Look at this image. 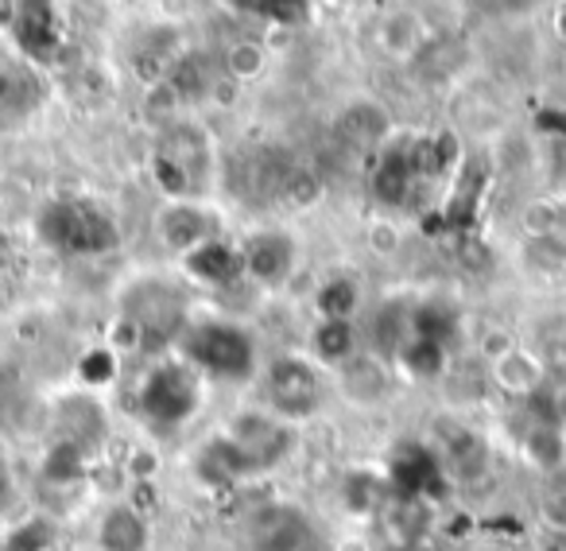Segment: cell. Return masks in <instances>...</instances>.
Segmentation results:
<instances>
[{
  "mask_svg": "<svg viewBox=\"0 0 566 551\" xmlns=\"http://www.w3.org/2000/svg\"><path fill=\"white\" fill-rule=\"evenodd\" d=\"M295 450V432L287 419L272 412H241L229 419L221 435H213L198 455V470L213 486H237V481L260 478L275 470Z\"/></svg>",
  "mask_w": 566,
  "mask_h": 551,
  "instance_id": "6da1fadb",
  "label": "cell"
},
{
  "mask_svg": "<svg viewBox=\"0 0 566 551\" xmlns=\"http://www.w3.org/2000/svg\"><path fill=\"white\" fill-rule=\"evenodd\" d=\"M35 233L66 257H105L120 245V226L105 206L82 195H59L35 214Z\"/></svg>",
  "mask_w": 566,
  "mask_h": 551,
  "instance_id": "7a4b0ae2",
  "label": "cell"
},
{
  "mask_svg": "<svg viewBox=\"0 0 566 551\" xmlns=\"http://www.w3.org/2000/svg\"><path fill=\"white\" fill-rule=\"evenodd\" d=\"M179 357L195 365L202 377H218L229 385H241L256 373V342L241 323L229 319H190L179 334Z\"/></svg>",
  "mask_w": 566,
  "mask_h": 551,
  "instance_id": "3957f363",
  "label": "cell"
},
{
  "mask_svg": "<svg viewBox=\"0 0 566 551\" xmlns=\"http://www.w3.org/2000/svg\"><path fill=\"white\" fill-rule=\"evenodd\" d=\"M151 179L167 198H198L213 179V144L210 133L195 121L164 125L151 152Z\"/></svg>",
  "mask_w": 566,
  "mask_h": 551,
  "instance_id": "277c9868",
  "label": "cell"
},
{
  "mask_svg": "<svg viewBox=\"0 0 566 551\" xmlns=\"http://www.w3.org/2000/svg\"><path fill=\"white\" fill-rule=\"evenodd\" d=\"M136 408L159 435H175L202 408V373L182 357H164L144 373L136 388Z\"/></svg>",
  "mask_w": 566,
  "mask_h": 551,
  "instance_id": "5b68a950",
  "label": "cell"
},
{
  "mask_svg": "<svg viewBox=\"0 0 566 551\" xmlns=\"http://www.w3.org/2000/svg\"><path fill=\"white\" fill-rule=\"evenodd\" d=\"M120 315L140 331L144 354L151 350H164L171 342H179V334L190 323V303L182 295V288H175L171 280H159V276H144L136 284L125 288L120 295Z\"/></svg>",
  "mask_w": 566,
  "mask_h": 551,
  "instance_id": "8992f818",
  "label": "cell"
},
{
  "mask_svg": "<svg viewBox=\"0 0 566 551\" xmlns=\"http://www.w3.org/2000/svg\"><path fill=\"white\" fill-rule=\"evenodd\" d=\"M264 396L272 416L287 419V424H303L323 408V373L307 357L283 354L268 365Z\"/></svg>",
  "mask_w": 566,
  "mask_h": 551,
  "instance_id": "52a82bcc",
  "label": "cell"
},
{
  "mask_svg": "<svg viewBox=\"0 0 566 551\" xmlns=\"http://www.w3.org/2000/svg\"><path fill=\"white\" fill-rule=\"evenodd\" d=\"M385 486L392 501H442L450 489V474L431 443H400L388 458Z\"/></svg>",
  "mask_w": 566,
  "mask_h": 551,
  "instance_id": "ba28073f",
  "label": "cell"
},
{
  "mask_svg": "<svg viewBox=\"0 0 566 551\" xmlns=\"http://www.w3.org/2000/svg\"><path fill=\"white\" fill-rule=\"evenodd\" d=\"M369 190L380 206H416V198L431 190L419 179L411 136H388V144L377 152V164H373Z\"/></svg>",
  "mask_w": 566,
  "mask_h": 551,
  "instance_id": "9c48e42d",
  "label": "cell"
},
{
  "mask_svg": "<svg viewBox=\"0 0 566 551\" xmlns=\"http://www.w3.org/2000/svg\"><path fill=\"white\" fill-rule=\"evenodd\" d=\"M12 40L32 63H55L63 55V12L55 0H17Z\"/></svg>",
  "mask_w": 566,
  "mask_h": 551,
  "instance_id": "30bf717a",
  "label": "cell"
},
{
  "mask_svg": "<svg viewBox=\"0 0 566 551\" xmlns=\"http://www.w3.org/2000/svg\"><path fill=\"white\" fill-rule=\"evenodd\" d=\"M218 229L221 226L213 218V210H206L198 198H167L156 214V237L171 252H182V257L190 249H198V245H206L210 237H221Z\"/></svg>",
  "mask_w": 566,
  "mask_h": 551,
  "instance_id": "8fae6325",
  "label": "cell"
},
{
  "mask_svg": "<svg viewBox=\"0 0 566 551\" xmlns=\"http://www.w3.org/2000/svg\"><path fill=\"white\" fill-rule=\"evenodd\" d=\"M241 260L249 280L275 288L295 272L300 249H295V237L283 233V229H256V233H249L241 241Z\"/></svg>",
  "mask_w": 566,
  "mask_h": 551,
  "instance_id": "7c38bea8",
  "label": "cell"
},
{
  "mask_svg": "<svg viewBox=\"0 0 566 551\" xmlns=\"http://www.w3.org/2000/svg\"><path fill=\"white\" fill-rule=\"evenodd\" d=\"M252 540L260 551H311V520L292 505H264L252 512Z\"/></svg>",
  "mask_w": 566,
  "mask_h": 551,
  "instance_id": "4fadbf2b",
  "label": "cell"
},
{
  "mask_svg": "<svg viewBox=\"0 0 566 551\" xmlns=\"http://www.w3.org/2000/svg\"><path fill=\"white\" fill-rule=\"evenodd\" d=\"M334 136L354 152H380L392 136V117L380 102H349L334 117Z\"/></svg>",
  "mask_w": 566,
  "mask_h": 551,
  "instance_id": "5bb4252c",
  "label": "cell"
},
{
  "mask_svg": "<svg viewBox=\"0 0 566 551\" xmlns=\"http://www.w3.org/2000/svg\"><path fill=\"white\" fill-rule=\"evenodd\" d=\"M190 280L206 288H233L237 280H244V260H241V245H229L221 237H210L206 245L190 249L182 257Z\"/></svg>",
  "mask_w": 566,
  "mask_h": 551,
  "instance_id": "9a60e30c",
  "label": "cell"
},
{
  "mask_svg": "<svg viewBox=\"0 0 566 551\" xmlns=\"http://www.w3.org/2000/svg\"><path fill=\"white\" fill-rule=\"evenodd\" d=\"M434 450H439L442 466H447V474H473L485 466V439H481L478 432H473L470 424H462V419L454 416H442L434 419Z\"/></svg>",
  "mask_w": 566,
  "mask_h": 551,
  "instance_id": "2e32d148",
  "label": "cell"
},
{
  "mask_svg": "<svg viewBox=\"0 0 566 551\" xmlns=\"http://www.w3.org/2000/svg\"><path fill=\"white\" fill-rule=\"evenodd\" d=\"M55 432L59 439H74L82 447L94 450L97 443L109 432V419H105V408L86 393H71L55 404Z\"/></svg>",
  "mask_w": 566,
  "mask_h": 551,
  "instance_id": "e0dca14e",
  "label": "cell"
},
{
  "mask_svg": "<svg viewBox=\"0 0 566 551\" xmlns=\"http://www.w3.org/2000/svg\"><path fill=\"white\" fill-rule=\"evenodd\" d=\"M342 393L354 404H380L392 388V373H388V362L380 354H361L357 350L346 365H342Z\"/></svg>",
  "mask_w": 566,
  "mask_h": 551,
  "instance_id": "ac0fdd59",
  "label": "cell"
},
{
  "mask_svg": "<svg viewBox=\"0 0 566 551\" xmlns=\"http://www.w3.org/2000/svg\"><path fill=\"white\" fill-rule=\"evenodd\" d=\"M151 524L133 505H113L97 524V551H148Z\"/></svg>",
  "mask_w": 566,
  "mask_h": 551,
  "instance_id": "d6986e66",
  "label": "cell"
},
{
  "mask_svg": "<svg viewBox=\"0 0 566 551\" xmlns=\"http://www.w3.org/2000/svg\"><path fill=\"white\" fill-rule=\"evenodd\" d=\"M543 381H547V365H543L532 350L509 346L493 357V385L501 388V393L516 396V401L532 396Z\"/></svg>",
  "mask_w": 566,
  "mask_h": 551,
  "instance_id": "ffe728a7",
  "label": "cell"
},
{
  "mask_svg": "<svg viewBox=\"0 0 566 551\" xmlns=\"http://www.w3.org/2000/svg\"><path fill=\"white\" fill-rule=\"evenodd\" d=\"M40 102H43V79L35 74V66L0 59V113L24 117V113L40 110Z\"/></svg>",
  "mask_w": 566,
  "mask_h": 551,
  "instance_id": "44dd1931",
  "label": "cell"
},
{
  "mask_svg": "<svg viewBox=\"0 0 566 551\" xmlns=\"http://www.w3.org/2000/svg\"><path fill=\"white\" fill-rule=\"evenodd\" d=\"M311 354H315L318 365H342L357 354V331L354 319H318L315 331H311Z\"/></svg>",
  "mask_w": 566,
  "mask_h": 551,
  "instance_id": "7402d4cb",
  "label": "cell"
},
{
  "mask_svg": "<svg viewBox=\"0 0 566 551\" xmlns=\"http://www.w3.org/2000/svg\"><path fill=\"white\" fill-rule=\"evenodd\" d=\"M221 79L226 74L218 71V63L206 55H179V63L171 66V74H167V82L175 86V94L182 97V102H202V97H210L213 90L221 86Z\"/></svg>",
  "mask_w": 566,
  "mask_h": 551,
  "instance_id": "603a6c76",
  "label": "cell"
},
{
  "mask_svg": "<svg viewBox=\"0 0 566 551\" xmlns=\"http://www.w3.org/2000/svg\"><path fill=\"white\" fill-rule=\"evenodd\" d=\"M520 450H524L527 466L543 474H555L566 466V427L558 424H527L520 435Z\"/></svg>",
  "mask_w": 566,
  "mask_h": 551,
  "instance_id": "cb8c5ba5",
  "label": "cell"
},
{
  "mask_svg": "<svg viewBox=\"0 0 566 551\" xmlns=\"http://www.w3.org/2000/svg\"><path fill=\"white\" fill-rule=\"evenodd\" d=\"M90 455H94V450L82 447V443L55 439L40 462L43 481H51V486H78V481L90 474Z\"/></svg>",
  "mask_w": 566,
  "mask_h": 551,
  "instance_id": "d4e9b609",
  "label": "cell"
},
{
  "mask_svg": "<svg viewBox=\"0 0 566 551\" xmlns=\"http://www.w3.org/2000/svg\"><path fill=\"white\" fill-rule=\"evenodd\" d=\"M458 331H462V315H458V308H450V303L427 300L411 308V334H416V339H431L450 350Z\"/></svg>",
  "mask_w": 566,
  "mask_h": 551,
  "instance_id": "484cf974",
  "label": "cell"
},
{
  "mask_svg": "<svg viewBox=\"0 0 566 551\" xmlns=\"http://www.w3.org/2000/svg\"><path fill=\"white\" fill-rule=\"evenodd\" d=\"M385 497H388V486L380 474L349 470L346 478H342V509H346L349 517H373Z\"/></svg>",
  "mask_w": 566,
  "mask_h": 551,
  "instance_id": "4316f807",
  "label": "cell"
},
{
  "mask_svg": "<svg viewBox=\"0 0 566 551\" xmlns=\"http://www.w3.org/2000/svg\"><path fill=\"white\" fill-rule=\"evenodd\" d=\"M408 339H411L408 303H385V308H377V315H373V342H377V350H373V354L396 357Z\"/></svg>",
  "mask_w": 566,
  "mask_h": 551,
  "instance_id": "83f0119b",
  "label": "cell"
},
{
  "mask_svg": "<svg viewBox=\"0 0 566 551\" xmlns=\"http://www.w3.org/2000/svg\"><path fill=\"white\" fill-rule=\"evenodd\" d=\"M447 354L450 350L447 346H439V342H431V339H416L411 334L408 342L400 346V354L392 357L396 365H400L408 377H416V381H434V377H442V370H447Z\"/></svg>",
  "mask_w": 566,
  "mask_h": 551,
  "instance_id": "f1b7e54d",
  "label": "cell"
},
{
  "mask_svg": "<svg viewBox=\"0 0 566 551\" xmlns=\"http://www.w3.org/2000/svg\"><path fill=\"white\" fill-rule=\"evenodd\" d=\"M361 308V284L354 276H331L323 280L315 292V311L318 319H354Z\"/></svg>",
  "mask_w": 566,
  "mask_h": 551,
  "instance_id": "f546056e",
  "label": "cell"
},
{
  "mask_svg": "<svg viewBox=\"0 0 566 551\" xmlns=\"http://www.w3.org/2000/svg\"><path fill=\"white\" fill-rule=\"evenodd\" d=\"M55 543L59 528L51 517H28L4 528V536H0V551H55Z\"/></svg>",
  "mask_w": 566,
  "mask_h": 551,
  "instance_id": "4dcf8cb0",
  "label": "cell"
},
{
  "mask_svg": "<svg viewBox=\"0 0 566 551\" xmlns=\"http://www.w3.org/2000/svg\"><path fill=\"white\" fill-rule=\"evenodd\" d=\"M524 260H527V268H535V272H543V276L563 272V268H566V237H558V233H527Z\"/></svg>",
  "mask_w": 566,
  "mask_h": 551,
  "instance_id": "1f68e13d",
  "label": "cell"
},
{
  "mask_svg": "<svg viewBox=\"0 0 566 551\" xmlns=\"http://www.w3.org/2000/svg\"><path fill=\"white\" fill-rule=\"evenodd\" d=\"M233 12L272 20V24H303L307 20V0H226Z\"/></svg>",
  "mask_w": 566,
  "mask_h": 551,
  "instance_id": "d6a6232c",
  "label": "cell"
},
{
  "mask_svg": "<svg viewBox=\"0 0 566 551\" xmlns=\"http://www.w3.org/2000/svg\"><path fill=\"white\" fill-rule=\"evenodd\" d=\"M120 377V354L113 346H94L78 357V381L86 388H105Z\"/></svg>",
  "mask_w": 566,
  "mask_h": 551,
  "instance_id": "836d02e7",
  "label": "cell"
},
{
  "mask_svg": "<svg viewBox=\"0 0 566 551\" xmlns=\"http://www.w3.org/2000/svg\"><path fill=\"white\" fill-rule=\"evenodd\" d=\"M318 198H323V179H318L311 167L295 164L292 175H287V183H283V190H280V202L292 206V210H307V206H315Z\"/></svg>",
  "mask_w": 566,
  "mask_h": 551,
  "instance_id": "e575fe53",
  "label": "cell"
},
{
  "mask_svg": "<svg viewBox=\"0 0 566 551\" xmlns=\"http://www.w3.org/2000/svg\"><path fill=\"white\" fill-rule=\"evenodd\" d=\"M260 71V51L252 43H233L226 59V79H249Z\"/></svg>",
  "mask_w": 566,
  "mask_h": 551,
  "instance_id": "d590c367",
  "label": "cell"
},
{
  "mask_svg": "<svg viewBox=\"0 0 566 551\" xmlns=\"http://www.w3.org/2000/svg\"><path fill=\"white\" fill-rule=\"evenodd\" d=\"M539 517L547 528H555L558 536L566 532V489H551L539 497Z\"/></svg>",
  "mask_w": 566,
  "mask_h": 551,
  "instance_id": "8d00e7d4",
  "label": "cell"
},
{
  "mask_svg": "<svg viewBox=\"0 0 566 551\" xmlns=\"http://www.w3.org/2000/svg\"><path fill=\"white\" fill-rule=\"evenodd\" d=\"M551 393H555V416L558 427H566V373L558 381H551Z\"/></svg>",
  "mask_w": 566,
  "mask_h": 551,
  "instance_id": "74e56055",
  "label": "cell"
},
{
  "mask_svg": "<svg viewBox=\"0 0 566 551\" xmlns=\"http://www.w3.org/2000/svg\"><path fill=\"white\" fill-rule=\"evenodd\" d=\"M373 249H380V252L396 249V229L392 226H373Z\"/></svg>",
  "mask_w": 566,
  "mask_h": 551,
  "instance_id": "f35d334b",
  "label": "cell"
},
{
  "mask_svg": "<svg viewBox=\"0 0 566 551\" xmlns=\"http://www.w3.org/2000/svg\"><path fill=\"white\" fill-rule=\"evenodd\" d=\"M9 493H12V470H9V462L0 458V509L9 505Z\"/></svg>",
  "mask_w": 566,
  "mask_h": 551,
  "instance_id": "ab89813d",
  "label": "cell"
},
{
  "mask_svg": "<svg viewBox=\"0 0 566 551\" xmlns=\"http://www.w3.org/2000/svg\"><path fill=\"white\" fill-rule=\"evenodd\" d=\"M12 17H17V0H0V32L12 28Z\"/></svg>",
  "mask_w": 566,
  "mask_h": 551,
  "instance_id": "60d3db41",
  "label": "cell"
},
{
  "mask_svg": "<svg viewBox=\"0 0 566 551\" xmlns=\"http://www.w3.org/2000/svg\"><path fill=\"white\" fill-rule=\"evenodd\" d=\"M555 28H558V35H563V40H566V4H563V9H558V17H555Z\"/></svg>",
  "mask_w": 566,
  "mask_h": 551,
  "instance_id": "b9f144b4",
  "label": "cell"
},
{
  "mask_svg": "<svg viewBox=\"0 0 566 551\" xmlns=\"http://www.w3.org/2000/svg\"><path fill=\"white\" fill-rule=\"evenodd\" d=\"M4 528H9V524H4V509H0V536H4Z\"/></svg>",
  "mask_w": 566,
  "mask_h": 551,
  "instance_id": "7bdbcfd3",
  "label": "cell"
},
{
  "mask_svg": "<svg viewBox=\"0 0 566 551\" xmlns=\"http://www.w3.org/2000/svg\"><path fill=\"white\" fill-rule=\"evenodd\" d=\"M558 548H563V551H566V532H563V536H558Z\"/></svg>",
  "mask_w": 566,
  "mask_h": 551,
  "instance_id": "ee69618b",
  "label": "cell"
},
{
  "mask_svg": "<svg viewBox=\"0 0 566 551\" xmlns=\"http://www.w3.org/2000/svg\"><path fill=\"white\" fill-rule=\"evenodd\" d=\"M485 551H504V548H485Z\"/></svg>",
  "mask_w": 566,
  "mask_h": 551,
  "instance_id": "f6af8a7d",
  "label": "cell"
}]
</instances>
